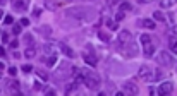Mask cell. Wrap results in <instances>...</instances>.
Returning <instances> with one entry per match:
<instances>
[{"label": "cell", "instance_id": "ffe728a7", "mask_svg": "<svg viewBox=\"0 0 177 96\" xmlns=\"http://www.w3.org/2000/svg\"><path fill=\"white\" fill-rule=\"evenodd\" d=\"M98 38H100L103 43H110V35L105 31H98Z\"/></svg>", "mask_w": 177, "mask_h": 96}, {"label": "cell", "instance_id": "7c38bea8", "mask_svg": "<svg viewBox=\"0 0 177 96\" xmlns=\"http://www.w3.org/2000/svg\"><path fill=\"white\" fill-rule=\"evenodd\" d=\"M60 50L64 51V55H67L69 58H74V57H76V51L72 50L71 46H67L65 43H60Z\"/></svg>", "mask_w": 177, "mask_h": 96}, {"label": "cell", "instance_id": "74e56055", "mask_svg": "<svg viewBox=\"0 0 177 96\" xmlns=\"http://www.w3.org/2000/svg\"><path fill=\"white\" fill-rule=\"evenodd\" d=\"M19 24H21V26H28V24H29V19H26V17H24V19H21Z\"/></svg>", "mask_w": 177, "mask_h": 96}, {"label": "cell", "instance_id": "836d02e7", "mask_svg": "<svg viewBox=\"0 0 177 96\" xmlns=\"http://www.w3.org/2000/svg\"><path fill=\"white\" fill-rule=\"evenodd\" d=\"M45 93H47V94H57V91H55L53 88H47V89H45Z\"/></svg>", "mask_w": 177, "mask_h": 96}, {"label": "cell", "instance_id": "83f0119b", "mask_svg": "<svg viewBox=\"0 0 177 96\" xmlns=\"http://www.w3.org/2000/svg\"><path fill=\"white\" fill-rule=\"evenodd\" d=\"M124 17H126V14H124V10H120V9H119V12L115 14V19H117V21H122Z\"/></svg>", "mask_w": 177, "mask_h": 96}, {"label": "cell", "instance_id": "d6986e66", "mask_svg": "<svg viewBox=\"0 0 177 96\" xmlns=\"http://www.w3.org/2000/svg\"><path fill=\"white\" fill-rule=\"evenodd\" d=\"M36 76H38L41 81H48V72L43 71V69H36Z\"/></svg>", "mask_w": 177, "mask_h": 96}, {"label": "cell", "instance_id": "e0dca14e", "mask_svg": "<svg viewBox=\"0 0 177 96\" xmlns=\"http://www.w3.org/2000/svg\"><path fill=\"white\" fill-rule=\"evenodd\" d=\"M175 2H177V0H160V7H162V9H170Z\"/></svg>", "mask_w": 177, "mask_h": 96}, {"label": "cell", "instance_id": "7402d4cb", "mask_svg": "<svg viewBox=\"0 0 177 96\" xmlns=\"http://www.w3.org/2000/svg\"><path fill=\"white\" fill-rule=\"evenodd\" d=\"M23 40H24V43H26L28 46H33V43H35V40H33V35H24Z\"/></svg>", "mask_w": 177, "mask_h": 96}, {"label": "cell", "instance_id": "5b68a950", "mask_svg": "<svg viewBox=\"0 0 177 96\" xmlns=\"http://www.w3.org/2000/svg\"><path fill=\"white\" fill-rule=\"evenodd\" d=\"M172 55L169 53V51H160V53L157 55V64L158 65H163V67H170L172 65Z\"/></svg>", "mask_w": 177, "mask_h": 96}, {"label": "cell", "instance_id": "d590c367", "mask_svg": "<svg viewBox=\"0 0 177 96\" xmlns=\"http://www.w3.org/2000/svg\"><path fill=\"white\" fill-rule=\"evenodd\" d=\"M9 74H10V76H16V74H17V69H16V67H9Z\"/></svg>", "mask_w": 177, "mask_h": 96}, {"label": "cell", "instance_id": "44dd1931", "mask_svg": "<svg viewBox=\"0 0 177 96\" xmlns=\"http://www.w3.org/2000/svg\"><path fill=\"white\" fill-rule=\"evenodd\" d=\"M45 62H47V65H48V67L52 69V67L55 65V62H57V55H55V53H52L48 58H45Z\"/></svg>", "mask_w": 177, "mask_h": 96}, {"label": "cell", "instance_id": "4316f807", "mask_svg": "<svg viewBox=\"0 0 177 96\" xmlns=\"http://www.w3.org/2000/svg\"><path fill=\"white\" fill-rule=\"evenodd\" d=\"M131 9H132L131 3H127V2H122V3H120V10H131Z\"/></svg>", "mask_w": 177, "mask_h": 96}, {"label": "cell", "instance_id": "30bf717a", "mask_svg": "<svg viewBox=\"0 0 177 96\" xmlns=\"http://www.w3.org/2000/svg\"><path fill=\"white\" fill-rule=\"evenodd\" d=\"M10 5H12L14 10L24 12V10L29 7V0H10Z\"/></svg>", "mask_w": 177, "mask_h": 96}, {"label": "cell", "instance_id": "7bdbcfd3", "mask_svg": "<svg viewBox=\"0 0 177 96\" xmlns=\"http://www.w3.org/2000/svg\"><path fill=\"white\" fill-rule=\"evenodd\" d=\"M3 69H5V65H3L2 62H0V71H3Z\"/></svg>", "mask_w": 177, "mask_h": 96}, {"label": "cell", "instance_id": "f6af8a7d", "mask_svg": "<svg viewBox=\"0 0 177 96\" xmlns=\"http://www.w3.org/2000/svg\"><path fill=\"white\" fill-rule=\"evenodd\" d=\"M3 3H7V0H0V5H3Z\"/></svg>", "mask_w": 177, "mask_h": 96}, {"label": "cell", "instance_id": "ee69618b", "mask_svg": "<svg viewBox=\"0 0 177 96\" xmlns=\"http://www.w3.org/2000/svg\"><path fill=\"white\" fill-rule=\"evenodd\" d=\"M138 2H141V3H145V2H152V0H138Z\"/></svg>", "mask_w": 177, "mask_h": 96}, {"label": "cell", "instance_id": "8992f818", "mask_svg": "<svg viewBox=\"0 0 177 96\" xmlns=\"http://www.w3.org/2000/svg\"><path fill=\"white\" fill-rule=\"evenodd\" d=\"M138 76H139V79H143V81H146V83H150V81L153 79V69L148 67V65H141V67H139Z\"/></svg>", "mask_w": 177, "mask_h": 96}, {"label": "cell", "instance_id": "277c9868", "mask_svg": "<svg viewBox=\"0 0 177 96\" xmlns=\"http://www.w3.org/2000/svg\"><path fill=\"white\" fill-rule=\"evenodd\" d=\"M122 48V53H124V57H127V58H132V57H136L138 55V45L136 43H132V40L127 43V45H124V46H120Z\"/></svg>", "mask_w": 177, "mask_h": 96}, {"label": "cell", "instance_id": "8d00e7d4", "mask_svg": "<svg viewBox=\"0 0 177 96\" xmlns=\"http://www.w3.org/2000/svg\"><path fill=\"white\" fill-rule=\"evenodd\" d=\"M2 41H3V43L9 41V35H7V33H2Z\"/></svg>", "mask_w": 177, "mask_h": 96}, {"label": "cell", "instance_id": "cb8c5ba5", "mask_svg": "<svg viewBox=\"0 0 177 96\" xmlns=\"http://www.w3.org/2000/svg\"><path fill=\"white\" fill-rule=\"evenodd\" d=\"M43 50H45V53H55L53 51V43H45V45H43Z\"/></svg>", "mask_w": 177, "mask_h": 96}, {"label": "cell", "instance_id": "3957f363", "mask_svg": "<svg viewBox=\"0 0 177 96\" xmlns=\"http://www.w3.org/2000/svg\"><path fill=\"white\" fill-rule=\"evenodd\" d=\"M83 58H84V62H86L88 65L97 67L98 58H97V55H95V51H93V48H91V45H86V48H84V51H83Z\"/></svg>", "mask_w": 177, "mask_h": 96}, {"label": "cell", "instance_id": "484cf974", "mask_svg": "<svg viewBox=\"0 0 177 96\" xmlns=\"http://www.w3.org/2000/svg\"><path fill=\"white\" fill-rule=\"evenodd\" d=\"M107 26H108L112 31H117V29H119V24H117L115 21H107Z\"/></svg>", "mask_w": 177, "mask_h": 96}, {"label": "cell", "instance_id": "e575fe53", "mask_svg": "<svg viewBox=\"0 0 177 96\" xmlns=\"http://www.w3.org/2000/svg\"><path fill=\"white\" fill-rule=\"evenodd\" d=\"M14 23V17L12 16H5V24H12Z\"/></svg>", "mask_w": 177, "mask_h": 96}, {"label": "cell", "instance_id": "d6a6232c", "mask_svg": "<svg viewBox=\"0 0 177 96\" xmlns=\"http://www.w3.org/2000/svg\"><path fill=\"white\" fill-rule=\"evenodd\" d=\"M41 16V9H35L33 10V17H40Z\"/></svg>", "mask_w": 177, "mask_h": 96}, {"label": "cell", "instance_id": "d4e9b609", "mask_svg": "<svg viewBox=\"0 0 177 96\" xmlns=\"http://www.w3.org/2000/svg\"><path fill=\"white\" fill-rule=\"evenodd\" d=\"M77 84L79 83H72V84H67V88H65V93H74L77 89Z\"/></svg>", "mask_w": 177, "mask_h": 96}, {"label": "cell", "instance_id": "f1b7e54d", "mask_svg": "<svg viewBox=\"0 0 177 96\" xmlns=\"http://www.w3.org/2000/svg\"><path fill=\"white\" fill-rule=\"evenodd\" d=\"M33 71V65H29V64H26V65H23V72H26V74H29Z\"/></svg>", "mask_w": 177, "mask_h": 96}, {"label": "cell", "instance_id": "ac0fdd59", "mask_svg": "<svg viewBox=\"0 0 177 96\" xmlns=\"http://www.w3.org/2000/svg\"><path fill=\"white\" fill-rule=\"evenodd\" d=\"M35 55H36L35 46H28V48H26V51H24V57H26V58H33Z\"/></svg>", "mask_w": 177, "mask_h": 96}, {"label": "cell", "instance_id": "ab89813d", "mask_svg": "<svg viewBox=\"0 0 177 96\" xmlns=\"http://www.w3.org/2000/svg\"><path fill=\"white\" fill-rule=\"evenodd\" d=\"M170 35H174V36H175V38H177V26H174V28H172Z\"/></svg>", "mask_w": 177, "mask_h": 96}, {"label": "cell", "instance_id": "4dcf8cb0", "mask_svg": "<svg viewBox=\"0 0 177 96\" xmlns=\"http://www.w3.org/2000/svg\"><path fill=\"white\" fill-rule=\"evenodd\" d=\"M12 33H14V35H19V33H21V24H16V26H14V28H12Z\"/></svg>", "mask_w": 177, "mask_h": 96}, {"label": "cell", "instance_id": "6da1fadb", "mask_svg": "<svg viewBox=\"0 0 177 96\" xmlns=\"http://www.w3.org/2000/svg\"><path fill=\"white\" fill-rule=\"evenodd\" d=\"M83 83H86V88L91 91H98L102 86V79L95 71H83Z\"/></svg>", "mask_w": 177, "mask_h": 96}, {"label": "cell", "instance_id": "f546056e", "mask_svg": "<svg viewBox=\"0 0 177 96\" xmlns=\"http://www.w3.org/2000/svg\"><path fill=\"white\" fill-rule=\"evenodd\" d=\"M33 89H36V91H41V89H43L41 83H38V81H36V83H35V84H33Z\"/></svg>", "mask_w": 177, "mask_h": 96}, {"label": "cell", "instance_id": "4fadbf2b", "mask_svg": "<svg viewBox=\"0 0 177 96\" xmlns=\"http://www.w3.org/2000/svg\"><path fill=\"white\" fill-rule=\"evenodd\" d=\"M7 89L10 91V93H19L21 91V86L17 81H10V83H7Z\"/></svg>", "mask_w": 177, "mask_h": 96}, {"label": "cell", "instance_id": "52a82bcc", "mask_svg": "<svg viewBox=\"0 0 177 96\" xmlns=\"http://www.w3.org/2000/svg\"><path fill=\"white\" fill-rule=\"evenodd\" d=\"M71 74H72V65L67 64V62H62L60 67H58V71L55 72V77H60V76L67 77V76H71Z\"/></svg>", "mask_w": 177, "mask_h": 96}, {"label": "cell", "instance_id": "2e32d148", "mask_svg": "<svg viewBox=\"0 0 177 96\" xmlns=\"http://www.w3.org/2000/svg\"><path fill=\"white\" fill-rule=\"evenodd\" d=\"M169 46H170V50L177 55V38H175V36L170 35V40H169Z\"/></svg>", "mask_w": 177, "mask_h": 96}, {"label": "cell", "instance_id": "bcb514c9", "mask_svg": "<svg viewBox=\"0 0 177 96\" xmlns=\"http://www.w3.org/2000/svg\"><path fill=\"white\" fill-rule=\"evenodd\" d=\"M2 17H3V10H0V19H2Z\"/></svg>", "mask_w": 177, "mask_h": 96}, {"label": "cell", "instance_id": "ba28073f", "mask_svg": "<svg viewBox=\"0 0 177 96\" xmlns=\"http://www.w3.org/2000/svg\"><path fill=\"white\" fill-rule=\"evenodd\" d=\"M122 89H124V93H126V94H131V96L139 93V88L136 86L134 81H126V83L122 84Z\"/></svg>", "mask_w": 177, "mask_h": 96}, {"label": "cell", "instance_id": "5bb4252c", "mask_svg": "<svg viewBox=\"0 0 177 96\" xmlns=\"http://www.w3.org/2000/svg\"><path fill=\"white\" fill-rule=\"evenodd\" d=\"M138 24L146 29H155V21H152V19H141V21H138Z\"/></svg>", "mask_w": 177, "mask_h": 96}, {"label": "cell", "instance_id": "9c48e42d", "mask_svg": "<svg viewBox=\"0 0 177 96\" xmlns=\"http://www.w3.org/2000/svg\"><path fill=\"white\" fill-rule=\"evenodd\" d=\"M172 91H174V83H170V81H165V83H162L160 86H158V91L157 93L160 96H165V94H170Z\"/></svg>", "mask_w": 177, "mask_h": 96}, {"label": "cell", "instance_id": "7a4b0ae2", "mask_svg": "<svg viewBox=\"0 0 177 96\" xmlns=\"http://www.w3.org/2000/svg\"><path fill=\"white\" fill-rule=\"evenodd\" d=\"M141 45H143V53H145L146 58H152L155 55V50H157V43H155V38L150 35H141Z\"/></svg>", "mask_w": 177, "mask_h": 96}, {"label": "cell", "instance_id": "603a6c76", "mask_svg": "<svg viewBox=\"0 0 177 96\" xmlns=\"http://www.w3.org/2000/svg\"><path fill=\"white\" fill-rule=\"evenodd\" d=\"M153 19H155V21H160V23H163V21H165V16L160 12V10H157V12H153Z\"/></svg>", "mask_w": 177, "mask_h": 96}, {"label": "cell", "instance_id": "b9f144b4", "mask_svg": "<svg viewBox=\"0 0 177 96\" xmlns=\"http://www.w3.org/2000/svg\"><path fill=\"white\" fill-rule=\"evenodd\" d=\"M117 2H124V0H110V3H117Z\"/></svg>", "mask_w": 177, "mask_h": 96}, {"label": "cell", "instance_id": "9a60e30c", "mask_svg": "<svg viewBox=\"0 0 177 96\" xmlns=\"http://www.w3.org/2000/svg\"><path fill=\"white\" fill-rule=\"evenodd\" d=\"M64 2H65V0H48V2H47V5H48L50 9H58V7L64 5Z\"/></svg>", "mask_w": 177, "mask_h": 96}, {"label": "cell", "instance_id": "f35d334b", "mask_svg": "<svg viewBox=\"0 0 177 96\" xmlns=\"http://www.w3.org/2000/svg\"><path fill=\"white\" fill-rule=\"evenodd\" d=\"M10 46H12V48H17V46H19V41H17V40H14V41H10Z\"/></svg>", "mask_w": 177, "mask_h": 96}, {"label": "cell", "instance_id": "1f68e13d", "mask_svg": "<svg viewBox=\"0 0 177 96\" xmlns=\"http://www.w3.org/2000/svg\"><path fill=\"white\" fill-rule=\"evenodd\" d=\"M40 33H43V35H48V33H52V29H48V26H43V28L40 29Z\"/></svg>", "mask_w": 177, "mask_h": 96}, {"label": "cell", "instance_id": "8fae6325", "mask_svg": "<svg viewBox=\"0 0 177 96\" xmlns=\"http://www.w3.org/2000/svg\"><path fill=\"white\" fill-rule=\"evenodd\" d=\"M131 40H132L131 33H129L127 29H124V31L119 33V40H117V41H119V46H124V45H127Z\"/></svg>", "mask_w": 177, "mask_h": 96}, {"label": "cell", "instance_id": "60d3db41", "mask_svg": "<svg viewBox=\"0 0 177 96\" xmlns=\"http://www.w3.org/2000/svg\"><path fill=\"white\" fill-rule=\"evenodd\" d=\"M0 57H5V50H3L2 46H0Z\"/></svg>", "mask_w": 177, "mask_h": 96}]
</instances>
